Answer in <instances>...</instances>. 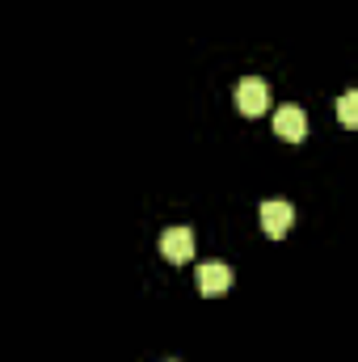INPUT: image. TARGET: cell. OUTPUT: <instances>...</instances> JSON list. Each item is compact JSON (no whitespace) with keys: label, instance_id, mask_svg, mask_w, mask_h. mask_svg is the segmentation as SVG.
Here are the masks:
<instances>
[{"label":"cell","instance_id":"3957f363","mask_svg":"<svg viewBox=\"0 0 358 362\" xmlns=\"http://www.w3.org/2000/svg\"><path fill=\"white\" fill-rule=\"evenodd\" d=\"M258 215H262V232L274 236V240H278V236H287V232H291V219H295L291 202H282V198H266Z\"/></svg>","mask_w":358,"mask_h":362},{"label":"cell","instance_id":"7a4b0ae2","mask_svg":"<svg viewBox=\"0 0 358 362\" xmlns=\"http://www.w3.org/2000/svg\"><path fill=\"white\" fill-rule=\"evenodd\" d=\"M274 131H278V139H287V144H304V135H308V114H304L299 105H278V110H274Z\"/></svg>","mask_w":358,"mask_h":362},{"label":"cell","instance_id":"5b68a950","mask_svg":"<svg viewBox=\"0 0 358 362\" xmlns=\"http://www.w3.org/2000/svg\"><path fill=\"white\" fill-rule=\"evenodd\" d=\"M194 282H198L202 295H224V291L232 286V270H228L224 262H207V266H198Z\"/></svg>","mask_w":358,"mask_h":362},{"label":"cell","instance_id":"8992f818","mask_svg":"<svg viewBox=\"0 0 358 362\" xmlns=\"http://www.w3.org/2000/svg\"><path fill=\"white\" fill-rule=\"evenodd\" d=\"M337 118H342V127L358 131V89H350V93L337 97Z\"/></svg>","mask_w":358,"mask_h":362},{"label":"cell","instance_id":"6da1fadb","mask_svg":"<svg viewBox=\"0 0 358 362\" xmlns=\"http://www.w3.org/2000/svg\"><path fill=\"white\" fill-rule=\"evenodd\" d=\"M236 110H241L245 118H262L270 110V85L262 76H245V81L236 85Z\"/></svg>","mask_w":358,"mask_h":362},{"label":"cell","instance_id":"277c9868","mask_svg":"<svg viewBox=\"0 0 358 362\" xmlns=\"http://www.w3.org/2000/svg\"><path fill=\"white\" fill-rule=\"evenodd\" d=\"M161 253H165L173 266L190 262V257H194V232H190V228H165V232H161Z\"/></svg>","mask_w":358,"mask_h":362}]
</instances>
